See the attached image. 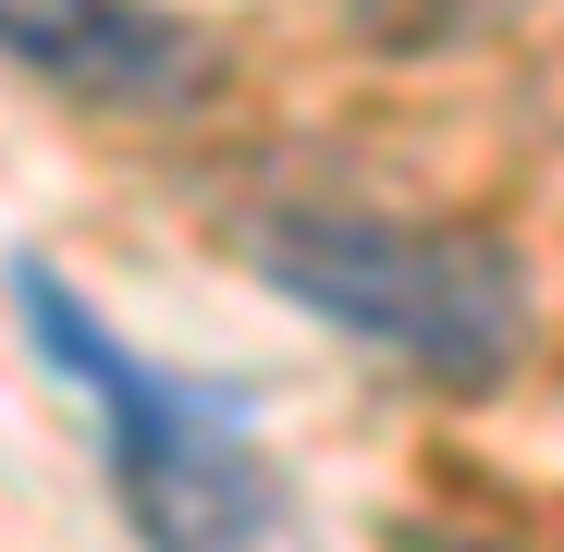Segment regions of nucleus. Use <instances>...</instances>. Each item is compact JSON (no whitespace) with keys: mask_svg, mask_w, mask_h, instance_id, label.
<instances>
[{"mask_svg":"<svg viewBox=\"0 0 564 552\" xmlns=\"http://www.w3.org/2000/svg\"><path fill=\"white\" fill-rule=\"evenodd\" d=\"M13 307H25V344L86 393V418H99V442H111L123 528L148 552H332L319 516H307V491L258 454L246 393L135 356L99 307L62 295L50 258H13Z\"/></svg>","mask_w":564,"mask_h":552,"instance_id":"1","label":"nucleus"},{"mask_svg":"<svg viewBox=\"0 0 564 552\" xmlns=\"http://www.w3.org/2000/svg\"><path fill=\"white\" fill-rule=\"evenodd\" d=\"M0 62L86 111H184L209 86V37L160 0H0Z\"/></svg>","mask_w":564,"mask_h":552,"instance_id":"3","label":"nucleus"},{"mask_svg":"<svg viewBox=\"0 0 564 552\" xmlns=\"http://www.w3.org/2000/svg\"><path fill=\"white\" fill-rule=\"evenodd\" d=\"M430 552H503V540H430Z\"/></svg>","mask_w":564,"mask_h":552,"instance_id":"4","label":"nucleus"},{"mask_svg":"<svg viewBox=\"0 0 564 552\" xmlns=\"http://www.w3.org/2000/svg\"><path fill=\"white\" fill-rule=\"evenodd\" d=\"M246 258H258V283L295 295L319 332L417 368L442 393H503L528 332H540V270L491 221H405V209L295 197V209L246 221Z\"/></svg>","mask_w":564,"mask_h":552,"instance_id":"2","label":"nucleus"}]
</instances>
